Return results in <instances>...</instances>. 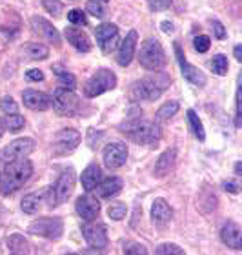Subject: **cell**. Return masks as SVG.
<instances>
[{
    "instance_id": "obj_7",
    "label": "cell",
    "mask_w": 242,
    "mask_h": 255,
    "mask_svg": "<svg viewBox=\"0 0 242 255\" xmlns=\"http://www.w3.org/2000/svg\"><path fill=\"white\" fill-rule=\"evenodd\" d=\"M115 86H117L115 73H113L111 69H99V71L86 82L84 93H86V97L93 99V97H99V95H102V93H106V91L113 90Z\"/></svg>"
},
{
    "instance_id": "obj_41",
    "label": "cell",
    "mask_w": 242,
    "mask_h": 255,
    "mask_svg": "<svg viewBox=\"0 0 242 255\" xmlns=\"http://www.w3.org/2000/svg\"><path fill=\"white\" fill-rule=\"evenodd\" d=\"M124 254L126 255H146L147 250L142 245H138V243H129V245L124 246Z\"/></svg>"
},
{
    "instance_id": "obj_32",
    "label": "cell",
    "mask_w": 242,
    "mask_h": 255,
    "mask_svg": "<svg viewBox=\"0 0 242 255\" xmlns=\"http://www.w3.org/2000/svg\"><path fill=\"white\" fill-rule=\"evenodd\" d=\"M126 213H127V208L124 202H115V204H110V208H108V215L113 221H122V219L126 217Z\"/></svg>"
},
{
    "instance_id": "obj_30",
    "label": "cell",
    "mask_w": 242,
    "mask_h": 255,
    "mask_svg": "<svg viewBox=\"0 0 242 255\" xmlns=\"http://www.w3.org/2000/svg\"><path fill=\"white\" fill-rule=\"evenodd\" d=\"M188 123H190V128H191V131H193L195 137L199 138V140H204V138H206L204 126H202L199 115H197L193 110H188Z\"/></svg>"
},
{
    "instance_id": "obj_39",
    "label": "cell",
    "mask_w": 242,
    "mask_h": 255,
    "mask_svg": "<svg viewBox=\"0 0 242 255\" xmlns=\"http://www.w3.org/2000/svg\"><path fill=\"white\" fill-rule=\"evenodd\" d=\"M235 126L241 128L242 124V97H241V80H239V88H237V95H235Z\"/></svg>"
},
{
    "instance_id": "obj_9",
    "label": "cell",
    "mask_w": 242,
    "mask_h": 255,
    "mask_svg": "<svg viewBox=\"0 0 242 255\" xmlns=\"http://www.w3.org/2000/svg\"><path fill=\"white\" fill-rule=\"evenodd\" d=\"M35 149V140L29 137L24 138H16L13 142H9L7 146L0 149V164H5V162H11V160L22 159L29 155Z\"/></svg>"
},
{
    "instance_id": "obj_17",
    "label": "cell",
    "mask_w": 242,
    "mask_h": 255,
    "mask_svg": "<svg viewBox=\"0 0 242 255\" xmlns=\"http://www.w3.org/2000/svg\"><path fill=\"white\" fill-rule=\"evenodd\" d=\"M31 26L37 35H40V37L46 38L48 42L55 44V46H60V33H58V29L53 26L49 20H46L42 16H33Z\"/></svg>"
},
{
    "instance_id": "obj_27",
    "label": "cell",
    "mask_w": 242,
    "mask_h": 255,
    "mask_svg": "<svg viewBox=\"0 0 242 255\" xmlns=\"http://www.w3.org/2000/svg\"><path fill=\"white\" fill-rule=\"evenodd\" d=\"M180 104L177 101H169L166 102V104H162V106L158 108L157 113H155V121L157 123H162V121H169V119L173 117L175 113L179 112Z\"/></svg>"
},
{
    "instance_id": "obj_33",
    "label": "cell",
    "mask_w": 242,
    "mask_h": 255,
    "mask_svg": "<svg viewBox=\"0 0 242 255\" xmlns=\"http://www.w3.org/2000/svg\"><path fill=\"white\" fill-rule=\"evenodd\" d=\"M86 11H88L90 15L97 16V18H104L106 16L104 4H102L100 0H88V4H86Z\"/></svg>"
},
{
    "instance_id": "obj_28",
    "label": "cell",
    "mask_w": 242,
    "mask_h": 255,
    "mask_svg": "<svg viewBox=\"0 0 242 255\" xmlns=\"http://www.w3.org/2000/svg\"><path fill=\"white\" fill-rule=\"evenodd\" d=\"M40 202H42V197L38 195V193H29V195H26L22 199V204H20L22 212L29 213V215L37 213L40 210Z\"/></svg>"
},
{
    "instance_id": "obj_34",
    "label": "cell",
    "mask_w": 242,
    "mask_h": 255,
    "mask_svg": "<svg viewBox=\"0 0 242 255\" xmlns=\"http://www.w3.org/2000/svg\"><path fill=\"white\" fill-rule=\"evenodd\" d=\"M211 68H213V71H215L217 75H226L228 73V59L224 57V55H215L213 57V60H211Z\"/></svg>"
},
{
    "instance_id": "obj_2",
    "label": "cell",
    "mask_w": 242,
    "mask_h": 255,
    "mask_svg": "<svg viewBox=\"0 0 242 255\" xmlns=\"http://www.w3.org/2000/svg\"><path fill=\"white\" fill-rule=\"evenodd\" d=\"M33 175L31 160H26L24 157L11 162H5L2 171H0V193L2 195H11L16 190H20L29 177Z\"/></svg>"
},
{
    "instance_id": "obj_20",
    "label": "cell",
    "mask_w": 242,
    "mask_h": 255,
    "mask_svg": "<svg viewBox=\"0 0 242 255\" xmlns=\"http://www.w3.org/2000/svg\"><path fill=\"white\" fill-rule=\"evenodd\" d=\"M64 37L68 38V42L71 44L77 51H80V53H88V51H91L90 37H88L82 29H79V27H73V26L66 27V29H64Z\"/></svg>"
},
{
    "instance_id": "obj_48",
    "label": "cell",
    "mask_w": 242,
    "mask_h": 255,
    "mask_svg": "<svg viewBox=\"0 0 242 255\" xmlns=\"http://www.w3.org/2000/svg\"><path fill=\"white\" fill-rule=\"evenodd\" d=\"M241 171H242V164L241 162H237V164H235V175L241 177Z\"/></svg>"
},
{
    "instance_id": "obj_44",
    "label": "cell",
    "mask_w": 242,
    "mask_h": 255,
    "mask_svg": "<svg viewBox=\"0 0 242 255\" xmlns=\"http://www.w3.org/2000/svg\"><path fill=\"white\" fill-rule=\"evenodd\" d=\"M26 79L33 80V82H40V80H44V73L40 69H29L26 73Z\"/></svg>"
},
{
    "instance_id": "obj_31",
    "label": "cell",
    "mask_w": 242,
    "mask_h": 255,
    "mask_svg": "<svg viewBox=\"0 0 242 255\" xmlns=\"http://www.w3.org/2000/svg\"><path fill=\"white\" fill-rule=\"evenodd\" d=\"M4 124L9 128L11 133H16V131H20L22 128H24V117H22V115H18V113H9V115L5 117Z\"/></svg>"
},
{
    "instance_id": "obj_12",
    "label": "cell",
    "mask_w": 242,
    "mask_h": 255,
    "mask_svg": "<svg viewBox=\"0 0 242 255\" xmlns=\"http://www.w3.org/2000/svg\"><path fill=\"white\" fill-rule=\"evenodd\" d=\"M80 133L73 128H66V129H60L55 137V142H53V151L55 155H68L71 151L77 149V146L80 144Z\"/></svg>"
},
{
    "instance_id": "obj_18",
    "label": "cell",
    "mask_w": 242,
    "mask_h": 255,
    "mask_svg": "<svg viewBox=\"0 0 242 255\" xmlns=\"http://www.w3.org/2000/svg\"><path fill=\"white\" fill-rule=\"evenodd\" d=\"M171 219H173V210H171V206H169L164 199H155L151 204L153 224L158 226V228H164V226H168V224L171 223Z\"/></svg>"
},
{
    "instance_id": "obj_3",
    "label": "cell",
    "mask_w": 242,
    "mask_h": 255,
    "mask_svg": "<svg viewBox=\"0 0 242 255\" xmlns=\"http://www.w3.org/2000/svg\"><path fill=\"white\" fill-rule=\"evenodd\" d=\"M169 82H171V79L166 73H153L149 77H144V79L131 84V88H129V99L133 102L157 101L158 97L169 88Z\"/></svg>"
},
{
    "instance_id": "obj_19",
    "label": "cell",
    "mask_w": 242,
    "mask_h": 255,
    "mask_svg": "<svg viewBox=\"0 0 242 255\" xmlns=\"http://www.w3.org/2000/svg\"><path fill=\"white\" fill-rule=\"evenodd\" d=\"M221 239L228 248L242 250V232L239 228V224H235L233 221L224 223V226L221 228Z\"/></svg>"
},
{
    "instance_id": "obj_14",
    "label": "cell",
    "mask_w": 242,
    "mask_h": 255,
    "mask_svg": "<svg viewBox=\"0 0 242 255\" xmlns=\"http://www.w3.org/2000/svg\"><path fill=\"white\" fill-rule=\"evenodd\" d=\"M104 164L110 168V170H117L121 166L126 164L127 160V146L122 142H111L104 148Z\"/></svg>"
},
{
    "instance_id": "obj_42",
    "label": "cell",
    "mask_w": 242,
    "mask_h": 255,
    "mask_svg": "<svg viewBox=\"0 0 242 255\" xmlns=\"http://www.w3.org/2000/svg\"><path fill=\"white\" fill-rule=\"evenodd\" d=\"M151 11H166L171 5V0H147Z\"/></svg>"
},
{
    "instance_id": "obj_25",
    "label": "cell",
    "mask_w": 242,
    "mask_h": 255,
    "mask_svg": "<svg viewBox=\"0 0 242 255\" xmlns=\"http://www.w3.org/2000/svg\"><path fill=\"white\" fill-rule=\"evenodd\" d=\"M22 55L26 57L27 60H46L49 55L48 46L38 42H27L24 48H22Z\"/></svg>"
},
{
    "instance_id": "obj_8",
    "label": "cell",
    "mask_w": 242,
    "mask_h": 255,
    "mask_svg": "<svg viewBox=\"0 0 242 255\" xmlns=\"http://www.w3.org/2000/svg\"><path fill=\"white\" fill-rule=\"evenodd\" d=\"M29 234L44 237L49 241H57L64 234V223L60 217H42L29 224Z\"/></svg>"
},
{
    "instance_id": "obj_51",
    "label": "cell",
    "mask_w": 242,
    "mask_h": 255,
    "mask_svg": "<svg viewBox=\"0 0 242 255\" xmlns=\"http://www.w3.org/2000/svg\"><path fill=\"white\" fill-rule=\"evenodd\" d=\"M100 2H108V0H100Z\"/></svg>"
},
{
    "instance_id": "obj_23",
    "label": "cell",
    "mask_w": 242,
    "mask_h": 255,
    "mask_svg": "<svg viewBox=\"0 0 242 255\" xmlns=\"http://www.w3.org/2000/svg\"><path fill=\"white\" fill-rule=\"evenodd\" d=\"M175 160H177V151L173 148L166 149L155 162V177H166L169 171L173 170Z\"/></svg>"
},
{
    "instance_id": "obj_47",
    "label": "cell",
    "mask_w": 242,
    "mask_h": 255,
    "mask_svg": "<svg viewBox=\"0 0 242 255\" xmlns=\"http://www.w3.org/2000/svg\"><path fill=\"white\" fill-rule=\"evenodd\" d=\"M233 53H235V59H237L239 62H241V60H242V48H241V46H235Z\"/></svg>"
},
{
    "instance_id": "obj_26",
    "label": "cell",
    "mask_w": 242,
    "mask_h": 255,
    "mask_svg": "<svg viewBox=\"0 0 242 255\" xmlns=\"http://www.w3.org/2000/svg\"><path fill=\"white\" fill-rule=\"evenodd\" d=\"M5 246H7V252L9 254H29V243L26 241V237L20 234H13L7 237L5 241Z\"/></svg>"
},
{
    "instance_id": "obj_5",
    "label": "cell",
    "mask_w": 242,
    "mask_h": 255,
    "mask_svg": "<svg viewBox=\"0 0 242 255\" xmlns=\"http://www.w3.org/2000/svg\"><path fill=\"white\" fill-rule=\"evenodd\" d=\"M75 188V170L73 168H66V170L60 173L57 184L48 190V202L49 206H58L66 202L71 197Z\"/></svg>"
},
{
    "instance_id": "obj_49",
    "label": "cell",
    "mask_w": 242,
    "mask_h": 255,
    "mask_svg": "<svg viewBox=\"0 0 242 255\" xmlns=\"http://www.w3.org/2000/svg\"><path fill=\"white\" fill-rule=\"evenodd\" d=\"M4 131H5V124L2 123V119H0V137L4 135Z\"/></svg>"
},
{
    "instance_id": "obj_22",
    "label": "cell",
    "mask_w": 242,
    "mask_h": 255,
    "mask_svg": "<svg viewBox=\"0 0 242 255\" xmlns=\"http://www.w3.org/2000/svg\"><path fill=\"white\" fill-rule=\"evenodd\" d=\"M102 181V170H100V166L97 162H91L84 171H82V175H80V182H82V188L86 191H93L97 186H99V182Z\"/></svg>"
},
{
    "instance_id": "obj_40",
    "label": "cell",
    "mask_w": 242,
    "mask_h": 255,
    "mask_svg": "<svg viewBox=\"0 0 242 255\" xmlns=\"http://www.w3.org/2000/svg\"><path fill=\"white\" fill-rule=\"evenodd\" d=\"M193 46L199 53H206V51L210 49V37H206V35H199V37L193 40Z\"/></svg>"
},
{
    "instance_id": "obj_37",
    "label": "cell",
    "mask_w": 242,
    "mask_h": 255,
    "mask_svg": "<svg viewBox=\"0 0 242 255\" xmlns=\"http://www.w3.org/2000/svg\"><path fill=\"white\" fill-rule=\"evenodd\" d=\"M68 20L71 22V24H77V26H86V24H88V18H86V15L82 13V9H71L69 11Z\"/></svg>"
},
{
    "instance_id": "obj_1",
    "label": "cell",
    "mask_w": 242,
    "mask_h": 255,
    "mask_svg": "<svg viewBox=\"0 0 242 255\" xmlns=\"http://www.w3.org/2000/svg\"><path fill=\"white\" fill-rule=\"evenodd\" d=\"M140 117H142V110H133L129 113V119L121 124V131L137 144H149V146L157 144L162 137L160 126L157 123L142 121Z\"/></svg>"
},
{
    "instance_id": "obj_24",
    "label": "cell",
    "mask_w": 242,
    "mask_h": 255,
    "mask_svg": "<svg viewBox=\"0 0 242 255\" xmlns=\"http://www.w3.org/2000/svg\"><path fill=\"white\" fill-rule=\"evenodd\" d=\"M121 190H122V181L119 177H108L102 182H99V186H97V193L102 199L115 197L117 193H121Z\"/></svg>"
},
{
    "instance_id": "obj_45",
    "label": "cell",
    "mask_w": 242,
    "mask_h": 255,
    "mask_svg": "<svg viewBox=\"0 0 242 255\" xmlns=\"http://www.w3.org/2000/svg\"><path fill=\"white\" fill-rule=\"evenodd\" d=\"M222 188H224L226 191H230V193H233V195H237L239 191H241V188H239L237 182H232V181L224 182V184H222Z\"/></svg>"
},
{
    "instance_id": "obj_43",
    "label": "cell",
    "mask_w": 242,
    "mask_h": 255,
    "mask_svg": "<svg viewBox=\"0 0 242 255\" xmlns=\"http://www.w3.org/2000/svg\"><path fill=\"white\" fill-rule=\"evenodd\" d=\"M211 26H213V31H215V37L217 38H226V29H224V26H222L219 20H213L211 22Z\"/></svg>"
},
{
    "instance_id": "obj_16",
    "label": "cell",
    "mask_w": 242,
    "mask_h": 255,
    "mask_svg": "<svg viewBox=\"0 0 242 255\" xmlns=\"http://www.w3.org/2000/svg\"><path fill=\"white\" fill-rule=\"evenodd\" d=\"M75 210L84 221H95L100 213V202L93 195H82L75 202Z\"/></svg>"
},
{
    "instance_id": "obj_15",
    "label": "cell",
    "mask_w": 242,
    "mask_h": 255,
    "mask_svg": "<svg viewBox=\"0 0 242 255\" xmlns=\"http://www.w3.org/2000/svg\"><path fill=\"white\" fill-rule=\"evenodd\" d=\"M137 38H138L137 31L131 29V31L126 35V38L121 42L119 53H117V62H119V66L126 68V66L131 64L133 57H135V49H137Z\"/></svg>"
},
{
    "instance_id": "obj_36",
    "label": "cell",
    "mask_w": 242,
    "mask_h": 255,
    "mask_svg": "<svg viewBox=\"0 0 242 255\" xmlns=\"http://www.w3.org/2000/svg\"><path fill=\"white\" fill-rule=\"evenodd\" d=\"M42 5L49 15H53V16L62 15V4H60L58 0H42Z\"/></svg>"
},
{
    "instance_id": "obj_50",
    "label": "cell",
    "mask_w": 242,
    "mask_h": 255,
    "mask_svg": "<svg viewBox=\"0 0 242 255\" xmlns=\"http://www.w3.org/2000/svg\"><path fill=\"white\" fill-rule=\"evenodd\" d=\"M68 2H79V0H68Z\"/></svg>"
},
{
    "instance_id": "obj_11",
    "label": "cell",
    "mask_w": 242,
    "mask_h": 255,
    "mask_svg": "<svg viewBox=\"0 0 242 255\" xmlns=\"http://www.w3.org/2000/svg\"><path fill=\"white\" fill-rule=\"evenodd\" d=\"M95 38H97V44L102 49V53L110 55L117 48L119 40H121L119 38V27L115 24H111V22H104V24H100V26L95 27Z\"/></svg>"
},
{
    "instance_id": "obj_13",
    "label": "cell",
    "mask_w": 242,
    "mask_h": 255,
    "mask_svg": "<svg viewBox=\"0 0 242 255\" xmlns=\"http://www.w3.org/2000/svg\"><path fill=\"white\" fill-rule=\"evenodd\" d=\"M82 235H84L86 243L95 250H104L108 246V228L104 224L88 221V224L82 226Z\"/></svg>"
},
{
    "instance_id": "obj_46",
    "label": "cell",
    "mask_w": 242,
    "mask_h": 255,
    "mask_svg": "<svg viewBox=\"0 0 242 255\" xmlns=\"http://www.w3.org/2000/svg\"><path fill=\"white\" fill-rule=\"evenodd\" d=\"M160 27H162V31L166 33V35H169V33H173L175 31V26L173 24H171V22H162V24H160Z\"/></svg>"
},
{
    "instance_id": "obj_35",
    "label": "cell",
    "mask_w": 242,
    "mask_h": 255,
    "mask_svg": "<svg viewBox=\"0 0 242 255\" xmlns=\"http://www.w3.org/2000/svg\"><path fill=\"white\" fill-rule=\"evenodd\" d=\"M155 254H158V255H169V254H173V255H182L184 254V250L180 248V246H177V245H171V243H166V245H160L155 250Z\"/></svg>"
},
{
    "instance_id": "obj_10",
    "label": "cell",
    "mask_w": 242,
    "mask_h": 255,
    "mask_svg": "<svg viewBox=\"0 0 242 255\" xmlns=\"http://www.w3.org/2000/svg\"><path fill=\"white\" fill-rule=\"evenodd\" d=\"M173 49H175L177 62H179V66H180V71H182V77H184L188 82H191L193 86H199V88L206 86V75L202 73L197 66H193V64H190L188 60H186L184 51H182L179 42H173Z\"/></svg>"
},
{
    "instance_id": "obj_29",
    "label": "cell",
    "mask_w": 242,
    "mask_h": 255,
    "mask_svg": "<svg viewBox=\"0 0 242 255\" xmlns=\"http://www.w3.org/2000/svg\"><path fill=\"white\" fill-rule=\"evenodd\" d=\"M53 71H55V75H57V79H58V82H60V86H62V88L75 90V86H77V80H75V77L69 73L68 69L60 68V66H53Z\"/></svg>"
},
{
    "instance_id": "obj_38",
    "label": "cell",
    "mask_w": 242,
    "mask_h": 255,
    "mask_svg": "<svg viewBox=\"0 0 242 255\" xmlns=\"http://www.w3.org/2000/svg\"><path fill=\"white\" fill-rule=\"evenodd\" d=\"M0 110H2L5 115H9V113L18 112V106H16V102L13 101L11 97H2V99H0Z\"/></svg>"
},
{
    "instance_id": "obj_6",
    "label": "cell",
    "mask_w": 242,
    "mask_h": 255,
    "mask_svg": "<svg viewBox=\"0 0 242 255\" xmlns=\"http://www.w3.org/2000/svg\"><path fill=\"white\" fill-rule=\"evenodd\" d=\"M51 104H53V110L58 115H62V117H73L80 108L79 97L75 95L73 90H68V88H62V86L53 91Z\"/></svg>"
},
{
    "instance_id": "obj_4",
    "label": "cell",
    "mask_w": 242,
    "mask_h": 255,
    "mask_svg": "<svg viewBox=\"0 0 242 255\" xmlns=\"http://www.w3.org/2000/svg\"><path fill=\"white\" fill-rule=\"evenodd\" d=\"M138 62L147 71H157V69L166 66V53L162 49V44L157 38H146L140 44L138 51Z\"/></svg>"
},
{
    "instance_id": "obj_21",
    "label": "cell",
    "mask_w": 242,
    "mask_h": 255,
    "mask_svg": "<svg viewBox=\"0 0 242 255\" xmlns=\"http://www.w3.org/2000/svg\"><path fill=\"white\" fill-rule=\"evenodd\" d=\"M22 101L29 110H35V112H44L51 106V97L37 90H26L22 93Z\"/></svg>"
}]
</instances>
